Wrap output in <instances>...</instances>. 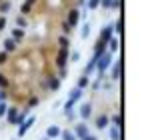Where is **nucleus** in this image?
<instances>
[{
    "instance_id": "obj_28",
    "label": "nucleus",
    "mask_w": 158,
    "mask_h": 140,
    "mask_svg": "<svg viewBox=\"0 0 158 140\" xmlns=\"http://www.w3.org/2000/svg\"><path fill=\"white\" fill-rule=\"evenodd\" d=\"M38 102H40L38 98H36V96H32L30 100H28V106H30V108H32V106H36V104H38Z\"/></svg>"
},
{
    "instance_id": "obj_23",
    "label": "nucleus",
    "mask_w": 158,
    "mask_h": 140,
    "mask_svg": "<svg viewBox=\"0 0 158 140\" xmlns=\"http://www.w3.org/2000/svg\"><path fill=\"white\" fill-rule=\"evenodd\" d=\"M8 10H10V2H8V0L0 2V12H8Z\"/></svg>"
},
{
    "instance_id": "obj_5",
    "label": "nucleus",
    "mask_w": 158,
    "mask_h": 140,
    "mask_svg": "<svg viewBox=\"0 0 158 140\" xmlns=\"http://www.w3.org/2000/svg\"><path fill=\"white\" fill-rule=\"evenodd\" d=\"M16 118H18V108H16V106L8 108L6 110V120L10 122V124H16Z\"/></svg>"
},
{
    "instance_id": "obj_25",
    "label": "nucleus",
    "mask_w": 158,
    "mask_h": 140,
    "mask_svg": "<svg viewBox=\"0 0 158 140\" xmlns=\"http://www.w3.org/2000/svg\"><path fill=\"white\" fill-rule=\"evenodd\" d=\"M30 8H32L30 4H26V2H24L22 6H20V10H22V14H28V12H30Z\"/></svg>"
},
{
    "instance_id": "obj_29",
    "label": "nucleus",
    "mask_w": 158,
    "mask_h": 140,
    "mask_svg": "<svg viewBox=\"0 0 158 140\" xmlns=\"http://www.w3.org/2000/svg\"><path fill=\"white\" fill-rule=\"evenodd\" d=\"M62 30H64V34H70V30H72V28H70L68 22H64V24H62Z\"/></svg>"
},
{
    "instance_id": "obj_22",
    "label": "nucleus",
    "mask_w": 158,
    "mask_h": 140,
    "mask_svg": "<svg viewBox=\"0 0 158 140\" xmlns=\"http://www.w3.org/2000/svg\"><path fill=\"white\" fill-rule=\"evenodd\" d=\"M86 6H88L90 10H94V8L100 6V0H88V4H86Z\"/></svg>"
},
{
    "instance_id": "obj_13",
    "label": "nucleus",
    "mask_w": 158,
    "mask_h": 140,
    "mask_svg": "<svg viewBox=\"0 0 158 140\" xmlns=\"http://www.w3.org/2000/svg\"><path fill=\"white\" fill-rule=\"evenodd\" d=\"M56 136H60V128L58 126H50L48 128V138H56Z\"/></svg>"
},
{
    "instance_id": "obj_34",
    "label": "nucleus",
    "mask_w": 158,
    "mask_h": 140,
    "mask_svg": "<svg viewBox=\"0 0 158 140\" xmlns=\"http://www.w3.org/2000/svg\"><path fill=\"white\" fill-rule=\"evenodd\" d=\"M4 26H6V16H0V30H4Z\"/></svg>"
},
{
    "instance_id": "obj_37",
    "label": "nucleus",
    "mask_w": 158,
    "mask_h": 140,
    "mask_svg": "<svg viewBox=\"0 0 158 140\" xmlns=\"http://www.w3.org/2000/svg\"><path fill=\"white\" fill-rule=\"evenodd\" d=\"M84 4V0H76V6H82Z\"/></svg>"
},
{
    "instance_id": "obj_18",
    "label": "nucleus",
    "mask_w": 158,
    "mask_h": 140,
    "mask_svg": "<svg viewBox=\"0 0 158 140\" xmlns=\"http://www.w3.org/2000/svg\"><path fill=\"white\" fill-rule=\"evenodd\" d=\"M112 122H114L116 128H120V126H122V116H120V114H114V116H112Z\"/></svg>"
},
{
    "instance_id": "obj_26",
    "label": "nucleus",
    "mask_w": 158,
    "mask_h": 140,
    "mask_svg": "<svg viewBox=\"0 0 158 140\" xmlns=\"http://www.w3.org/2000/svg\"><path fill=\"white\" fill-rule=\"evenodd\" d=\"M116 30V34H120V32H122V20H118V22H116V26H112Z\"/></svg>"
},
{
    "instance_id": "obj_10",
    "label": "nucleus",
    "mask_w": 158,
    "mask_h": 140,
    "mask_svg": "<svg viewBox=\"0 0 158 140\" xmlns=\"http://www.w3.org/2000/svg\"><path fill=\"white\" fill-rule=\"evenodd\" d=\"M24 38V30L22 28H14L12 30V40H22Z\"/></svg>"
},
{
    "instance_id": "obj_19",
    "label": "nucleus",
    "mask_w": 158,
    "mask_h": 140,
    "mask_svg": "<svg viewBox=\"0 0 158 140\" xmlns=\"http://www.w3.org/2000/svg\"><path fill=\"white\" fill-rule=\"evenodd\" d=\"M110 138L112 140H118L120 138V130L116 128V126H114V128H110Z\"/></svg>"
},
{
    "instance_id": "obj_30",
    "label": "nucleus",
    "mask_w": 158,
    "mask_h": 140,
    "mask_svg": "<svg viewBox=\"0 0 158 140\" xmlns=\"http://www.w3.org/2000/svg\"><path fill=\"white\" fill-rule=\"evenodd\" d=\"M88 34H90V26H88V24H84V28H82V36L86 38Z\"/></svg>"
},
{
    "instance_id": "obj_33",
    "label": "nucleus",
    "mask_w": 158,
    "mask_h": 140,
    "mask_svg": "<svg viewBox=\"0 0 158 140\" xmlns=\"http://www.w3.org/2000/svg\"><path fill=\"white\" fill-rule=\"evenodd\" d=\"M6 98H8V92L4 88H0V100H6Z\"/></svg>"
},
{
    "instance_id": "obj_39",
    "label": "nucleus",
    "mask_w": 158,
    "mask_h": 140,
    "mask_svg": "<svg viewBox=\"0 0 158 140\" xmlns=\"http://www.w3.org/2000/svg\"><path fill=\"white\" fill-rule=\"evenodd\" d=\"M44 140H48V138H44Z\"/></svg>"
},
{
    "instance_id": "obj_17",
    "label": "nucleus",
    "mask_w": 158,
    "mask_h": 140,
    "mask_svg": "<svg viewBox=\"0 0 158 140\" xmlns=\"http://www.w3.org/2000/svg\"><path fill=\"white\" fill-rule=\"evenodd\" d=\"M86 86H88V76H86V74H82L80 80H78V88H86Z\"/></svg>"
},
{
    "instance_id": "obj_12",
    "label": "nucleus",
    "mask_w": 158,
    "mask_h": 140,
    "mask_svg": "<svg viewBox=\"0 0 158 140\" xmlns=\"http://www.w3.org/2000/svg\"><path fill=\"white\" fill-rule=\"evenodd\" d=\"M90 110H92V106H90V104H82L80 116H82V118H88V116H90Z\"/></svg>"
},
{
    "instance_id": "obj_38",
    "label": "nucleus",
    "mask_w": 158,
    "mask_h": 140,
    "mask_svg": "<svg viewBox=\"0 0 158 140\" xmlns=\"http://www.w3.org/2000/svg\"><path fill=\"white\" fill-rule=\"evenodd\" d=\"M26 4H30V6H32V4H36V0H26Z\"/></svg>"
},
{
    "instance_id": "obj_3",
    "label": "nucleus",
    "mask_w": 158,
    "mask_h": 140,
    "mask_svg": "<svg viewBox=\"0 0 158 140\" xmlns=\"http://www.w3.org/2000/svg\"><path fill=\"white\" fill-rule=\"evenodd\" d=\"M34 124V116H30V118H26L24 122H20V128H18V136H24L26 134V130L30 128V126Z\"/></svg>"
},
{
    "instance_id": "obj_8",
    "label": "nucleus",
    "mask_w": 158,
    "mask_h": 140,
    "mask_svg": "<svg viewBox=\"0 0 158 140\" xmlns=\"http://www.w3.org/2000/svg\"><path fill=\"white\" fill-rule=\"evenodd\" d=\"M48 88H50V90H58V88H60V78H56V76L48 78Z\"/></svg>"
},
{
    "instance_id": "obj_1",
    "label": "nucleus",
    "mask_w": 158,
    "mask_h": 140,
    "mask_svg": "<svg viewBox=\"0 0 158 140\" xmlns=\"http://www.w3.org/2000/svg\"><path fill=\"white\" fill-rule=\"evenodd\" d=\"M98 60H100V64H98V76L102 78V72H104V70L108 68V64H110L112 56H110V54H106V52H104V54H102V56H100Z\"/></svg>"
},
{
    "instance_id": "obj_35",
    "label": "nucleus",
    "mask_w": 158,
    "mask_h": 140,
    "mask_svg": "<svg viewBox=\"0 0 158 140\" xmlns=\"http://www.w3.org/2000/svg\"><path fill=\"white\" fill-rule=\"evenodd\" d=\"M78 58H80V54H78V52H74V54L72 56H70V60H72V62H76V60Z\"/></svg>"
},
{
    "instance_id": "obj_20",
    "label": "nucleus",
    "mask_w": 158,
    "mask_h": 140,
    "mask_svg": "<svg viewBox=\"0 0 158 140\" xmlns=\"http://www.w3.org/2000/svg\"><path fill=\"white\" fill-rule=\"evenodd\" d=\"M106 44H110V50H112V52H114V50H118V40H116V38H110Z\"/></svg>"
},
{
    "instance_id": "obj_15",
    "label": "nucleus",
    "mask_w": 158,
    "mask_h": 140,
    "mask_svg": "<svg viewBox=\"0 0 158 140\" xmlns=\"http://www.w3.org/2000/svg\"><path fill=\"white\" fill-rule=\"evenodd\" d=\"M62 140H76V134L74 132H68V130H64V132H60Z\"/></svg>"
},
{
    "instance_id": "obj_31",
    "label": "nucleus",
    "mask_w": 158,
    "mask_h": 140,
    "mask_svg": "<svg viewBox=\"0 0 158 140\" xmlns=\"http://www.w3.org/2000/svg\"><path fill=\"white\" fill-rule=\"evenodd\" d=\"M120 4H122V2H120V0H112L110 8H114V10H118V8H120Z\"/></svg>"
},
{
    "instance_id": "obj_32",
    "label": "nucleus",
    "mask_w": 158,
    "mask_h": 140,
    "mask_svg": "<svg viewBox=\"0 0 158 140\" xmlns=\"http://www.w3.org/2000/svg\"><path fill=\"white\" fill-rule=\"evenodd\" d=\"M110 4H112V0H100V6L102 8H110Z\"/></svg>"
},
{
    "instance_id": "obj_6",
    "label": "nucleus",
    "mask_w": 158,
    "mask_h": 140,
    "mask_svg": "<svg viewBox=\"0 0 158 140\" xmlns=\"http://www.w3.org/2000/svg\"><path fill=\"white\" fill-rule=\"evenodd\" d=\"M74 134H76V138H84L86 134H88V128H86V124H78V126H74Z\"/></svg>"
},
{
    "instance_id": "obj_9",
    "label": "nucleus",
    "mask_w": 158,
    "mask_h": 140,
    "mask_svg": "<svg viewBox=\"0 0 158 140\" xmlns=\"http://www.w3.org/2000/svg\"><path fill=\"white\" fill-rule=\"evenodd\" d=\"M96 126H98V128H106V126H108V116H106V114H100V116L96 118Z\"/></svg>"
},
{
    "instance_id": "obj_16",
    "label": "nucleus",
    "mask_w": 158,
    "mask_h": 140,
    "mask_svg": "<svg viewBox=\"0 0 158 140\" xmlns=\"http://www.w3.org/2000/svg\"><path fill=\"white\" fill-rule=\"evenodd\" d=\"M8 86H10V82H8V78L4 76L2 72H0V88H4V90H6Z\"/></svg>"
},
{
    "instance_id": "obj_7",
    "label": "nucleus",
    "mask_w": 158,
    "mask_h": 140,
    "mask_svg": "<svg viewBox=\"0 0 158 140\" xmlns=\"http://www.w3.org/2000/svg\"><path fill=\"white\" fill-rule=\"evenodd\" d=\"M14 50H16V40L12 38L4 40V52H14Z\"/></svg>"
},
{
    "instance_id": "obj_11",
    "label": "nucleus",
    "mask_w": 158,
    "mask_h": 140,
    "mask_svg": "<svg viewBox=\"0 0 158 140\" xmlns=\"http://www.w3.org/2000/svg\"><path fill=\"white\" fill-rule=\"evenodd\" d=\"M120 68H122V62H116L114 68H112V78H114V80H118V78H120Z\"/></svg>"
},
{
    "instance_id": "obj_2",
    "label": "nucleus",
    "mask_w": 158,
    "mask_h": 140,
    "mask_svg": "<svg viewBox=\"0 0 158 140\" xmlns=\"http://www.w3.org/2000/svg\"><path fill=\"white\" fill-rule=\"evenodd\" d=\"M78 16H80V12H78L76 8H70L68 10V20H66V22L70 24V28H74L78 24Z\"/></svg>"
},
{
    "instance_id": "obj_4",
    "label": "nucleus",
    "mask_w": 158,
    "mask_h": 140,
    "mask_svg": "<svg viewBox=\"0 0 158 140\" xmlns=\"http://www.w3.org/2000/svg\"><path fill=\"white\" fill-rule=\"evenodd\" d=\"M112 32H114V28L112 26H106L104 30H102V34H100V38H98V42H102V44H106L108 40L112 38Z\"/></svg>"
},
{
    "instance_id": "obj_36",
    "label": "nucleus",
    "mask_w": 158,
    "mask_h": 140,
    "mask_svg": "<svg viewBox=\"0 0 158 140\" xmlns=\"http://www.w3.org/2000/svg\"><path fill=\"white\" fill-rule=\"evenodd\" d=\"M82 140H96V136H90V134H86V136L82 138Z\"/></svg>"
},
{
    "instance_id": "obj_21",
    "label": "nucleus",
    "mask_w": 158,
    "mask_h": 140,
    "mask_svg": "<svg viewBox=\"0 0 158 140\" xmlns=\"http://www.w3.org/2000/svg\"><path fill=\"white\" fill-rule=\"evenodd\" d=\"M16 24H18V28H26V18H24V16H18V18H16Z\"/></svg>"
},
{
    "instance_id": "obj_24",
    "label": "nucleus",
    "mask_w": 158,
    "mask_h": 140,
    "mask_svg": "<svg viewBox=\"0 0 158 140\" xmlns=\"http://www.w3.org/2000/svg\"><path fill=\"white\" fill-rule=\"evenodd\" d=\"M6 60H8V52H0V66L6 64Z\"/></svg>"
},
{
    "instance_id": "obj_14",
    "label": "nucleus",
    "mask_w": 158,
    "mask_h": 140,
    "mask_svg": "<svg viewBox=\"0 0 158 140\" xmlns=\"http://www.w3.org/2000/svg\"><path fill=\"white\" fill-rule=\"evenodd\" d=\"M58 44H60V48H70V38L60 36V38H58Z\"/></svg>"
},
{
    "instance_id": "obj_27",
    "label": "nucleus",
    "mask_w": 158,
    "mask_h": 140,
    "mask_svg": "<svg viewBox=\"0 0 158 140\" xmlns=\"http://www.w3.org/2000/svg\"><path fill=\"white\" fill-rule=\"evenodd\" d=\"M6 110H8V106L4 104V102H0V118H2L4 114H6Z\"/></svg>"
}]
</instances>
